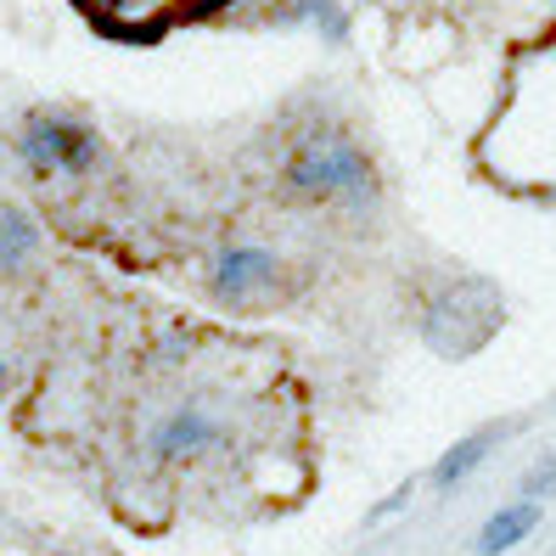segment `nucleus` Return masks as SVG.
I'll list each match as a JSON object with an SVG mask.
<instances>
[{
    "label": "nucleus",
    "mask_w": 556,
    "mask_h": 556,
    "mask_svg": "<svg viewBox=\"0 0 556 556\" xmlns=\"http://www.w3.org/2000/svg\"><path fill=\"white\" fill-rule=\"evenodd\" d=\"M35 248H40V225L23 208H0V258H7V270H17Z\"/></svg>",
    "instance_id": "6"
},
{
    "label": "nucleus",
    "mask_w": 556,
    "mask_h": 556,
    "mask_svg": "<svg viewBox=\"0 0 556 556\" xmlns=\"http://www.w3.org/2000/svg\"><path fill=\"white\" fill-rule=\"evenodd\" d=\"M551 489H556V455H551V462H545V467H540L529 483H522V501H545Z\"/></svg>",
    "instance_id": "9"
},
{
    "label": "nucleus",
    "mask_w": 556,
    "mask_h": 556,
    "mask_svg": "<svg viewBox=\"0 0 556 556\" xmlns=\"http://www.w3.org/2000/svg\"><path fill=\"white\" fill-rule=\"evenodd\" d=\"M299 12H304V17H315V23L326 28V40H343V17H338V7H332V0H304Z\"/></svg>",
    "instance_id": "8"
},
{
    "label": "nucleus",
    "mask_w": 556,
    "mask_h": 556,
    "mask_svg": "<svg viewBox=\"0 0 556 556\" xmlns=\"http://www.w3.org/2000/svg\"><path fill=\"white\" fill-rule=\"evenodd\" d=\"M0 276H7V258H0Z\"/></svg>",
    "instance_id": "11"
},
{
    "label": "nucleus",
    "mask_w": 556,
    "mask_h": 556,
    "mask_svg": "<svg viewBox=\"0 0 556 556\" xmlns=\"http://www.w3.org/2000/svg\"><path fill=\"white\" fill-rule=\"evenodd\" d=\"M534 522H540V501H517V506H506V511L489 517V529L478 534V551H483V556H501V551H511V545L529 540Z\"/></svg>",
    "instance_id": "5"
},
{
    "label": "nucleus",
    "mask_w": 556,
    "mask_h": 556,
    "mask_svg": "<svg viewBox=\"0 0 556 556\" xmlns=\"http://www.w3.org/2000/svg\"><path fill=\"white\" fill-rule=\"evenodd\" d=\"M17 157H23V169L46 180V175H85L96 169V157H102V141H96V129L79 124V118H56V113H40V118H28L23 124V136H17Z\"/></svg>",
    "instance_id": "2"
},
{
    "label": "nucleus",
    "mask_w": 556,
    "mask_h": 556,
    "mask_svg": "<svg viewBox=\"0 0 556 556\" xmlns=\"http://www.w3.org/2000/svg\"><path fill=\"white\" fill-rule=\"evenodd\" d=\"M214 439H219V428H214L203 410H180V416H169V421L157 428L152 450H157V462H186V455L208 450Z\"/></svg>",
    "instance_id": "4"
},
{
    "label": "nucleus",
    "mask_w": 556,
    "mask_h": 556,
    "mask_svg": "<svg viewBox=\"0 0 556 556\" xmlns=\"http://www.w3.org/2000/svg\"><path fill=\"white\" fill-rule=\"evenodd\" d=\"M489 444H495V433H472V439H462L455 450H444L439 467H433V483H439V489H455V483H462V478L483 462V455H489Z\"/></svg>",
    "instance_id": "7"
},
{
    "label": "nucleus",
    "mask_w": 556,
    "mask_h": 556,
    "mask_svg": "<svg viewBox=\"0 0 556 556\" xmlns=\"http://www.w3.org/2000/svg\"><path fill=\"white\" fill-rule=\"evenodd\" d=\"M287 186L309 203H366L377 191V175H371V157L349 136L315 129V136L287 157Z\"/></svg>",
    "instance_id": "1"
},
{
    "label": "nucleus",
    "mask_w": 556,
    "mask_h": 556,
    "mask_svg": "<svg viewBox=\"0 0 556 556\" xmlns=\"http://www.w3.org/2000/svg\"><path fill=\"white\" fill-rule=\"evenodd\" d=\"M0 394H7V366H0Z\"/></svg>",
    "instance_id": "10"
},
{
    "label": "nucleus",
    "mask_w": 556,
    "mask_h": 556,
    "mask_svg": "<svg viewBox=\"0 0 556 556\" xmlns=\"http://www.w3.org/2000/svg\"><path fill=\"white\" fill-rule=\"evenodd\" d=\"M276 276V253L270 248H225L214 253V299L242 304L248 292H258Z\"/></svg>",
    "instance_id": "3"
},
{
    "label": "nucleus",
    "mask_w": 556,
    "mask_h": 556,
    "mask_svg": "<svg viewBox=\"0 0 556 556\" xmlns=\"http://www.w3.org/2000/svg\"><path fill=\"white\" fill-rule=\"evenodd\" d=\"M113 7H124V0H113Z\"/></svg>",
    "instance_id": "12"
}]
</instances>
